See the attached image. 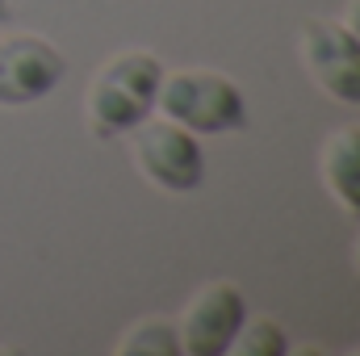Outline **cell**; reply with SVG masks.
Listing matches in <instances>:
<instances>
[{"mask_svg": "<svg viewBox=\"0 0 360 356\" xmlns=\"http://www.w3.org/2000/svg\"><path fill=\"white\" fill-rule=\"evenodd\" d=\"M344 30L360 42V0H348V4H344Z\"/></svg>", "mask_w": 360, "mask_h": 356, "instance_id": "obj_10", "label": "cell"}, {"mask_svg": "<svg viewBox=\"0 0 360 356\" xmlns=\"http://www.w3.org/2000/svg\"><path fill=\"white\" fill-rule=\"evenodd\" d=\"M63 72H68V63L55 42H46L38 34L0 38V105L4 109L42 101L46 92H55Z\"/></svg>", "mask_w": 360, "mask_h": 356, "instance_id": "obj_6", "label": "cell"}, {"mask_svg": "<svg viewBox=\"0 0 360 356\" xmlns=\"http://www.w3.org/2000/svg\"><path fill=\"white\" fill-rule=\"evenodd\" d=\"M134 168L164 193H188L205 177V155L193 130H184L168 117H147L134 130Z\"/></svg>", "mask_w": 360, "mask_h": 356, "instance_id": "obj_3", "label": "cell"}, {"mask_svg": "<svg viewBox=\"0 0 360 356\" xmlns=\"http://www.w3.org/2000/svg\"><path fill=\"white\" fill-rule=\"evenodd\" d=\"M164 80V63L147 51H122L101 63L84 96V122L96 139L130 134L139 122L151 117L155 92Z\"/></svg>", "mask_w": 360, "mask_h": 356, "instance_id": "obj_1", "label": "cell"}, {"mask_svg": "<svg viewBox=\"0 0 360 356\" xmlns=\"http://www.w3.org/2000/svg\"><path fill=\"white\" fill-rule=\"evenodd\" d=\"M248 319V298L239 285L231 281H210L201 285L184 314L176 323V340H180V352L184 356H226L239 327Z\"/></svg>", "mask_w": 360, "mask_h": 356, "instance_id": "obj_5", "label": "cell"}, {"mask_svg": "<svg viewBox=\"0 0 360 356\" xmlns=\"http://www.w3.org/2000/svg\"><path fill=\"white\" fill-rule=\"evenodd\" d=\"M319 172L327 193L348 214H360V126H340L327 134L319 151Z\"/></svg>", "mask_w": 360, "mask_h": 356, "instance_id": "obj_7", "label": "cell"}, {"mask_svg": "<svg viewBox=\"0 0 360 356\" xmlns=\"http://www.w3.org/2000/svg\"><path fill=\"white\" fill-rule=\"evenodd\" d=\"M4 17H8V4H4V0H0V21H4Z\"/></svg>", "mask_w": 360, "mask_h": 356, "instance_id": "obj_12", "label": "cell"}, {"mask_svg": "<svg viewBox=\"0 0 360 356\" xmlns=\"http://www.w3.org/2000/svg\"><path fill=\"white\" fill-rule=\"evenodd\" d=\"M117 356H176L180 340H176V323H164V319H151V323H139L130 327L122 340H117Z\"/></svg>", "mask_w": 360, "mask_h": 356, "instance_id": "obj_8", "label": "cell"}, {"mask_svg": "<svg viewBox=\"0 0 360 356\" xmlns=\"http://www.w3.org/2000/svg\"><path fill=\"white\" fill-rule=\"evenodd\" d=\"M302 63L310 80L340 105H360V42L344 30V21L306 17L297 34Z\"/></svg>", "mask_w": 360, "mask_h": 356, "instance_id": "obj_4", "label": "cell"}, {"mask_svg": "<svg viewBox=\"0 0 360 356\" xmlns=\"http://www.w3.org/2000/svg\"><path fill=\"white\" fill-rule=\"evenodd\" d=\"M285 348H289L285 327H281L276 319H269V314L243 319V327H239V336H235V344H231L235 356H281Z\"/></svg>", "mask_w": 360, "mask_h": 356, "instance_id": "obj_9", "label": "cell"}, {"mask_svg": "<svg viewBox=\"0 0 360 356\" xmlns=\"http://www.w3.org/2000/svg\"><path fill=\"white\" fill-rule=\"evenodd\" d=\"M155 109L193 134H231L248 126V101L235 80L218 72H176L164 76Z\"/></svg>", "mask_w": 360, "mask_h": 356, "instance_id": "obj_2", "label": "cell"}, {"mask_svg": "<svg viewBox=\"0 0 360 356\" xmlns=\"http://www.w3.org/2000/svg\"><path fill=\"white\" fill-rule=\"evenodd\" d=\"M352 260H356V272H360V239H356V252H352Z\"/></svg>", "mask_w": 360, "mask_h": 356, "instance_id": "obj_11", "label": "cell"}]
</instances>
